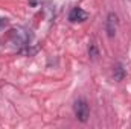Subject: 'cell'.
Listing matches in <instances>:
<instances>
[{"instance_id":"5","label":"cell","mask_w":131,"mask_h":129,"mask_svg":"<svg viewBox=\"0 0 131 129\" xmlns=\"http://www.w3.org/2000/svg\"><path fill=\"white\" fill-rule=\"evenodd\" d=\"M89 56H90L92 59H96L99 56V49L96 47V44H90V46H89Z\"/></svg>"},{"instance_id":"3","label":"cell","mask_w":131,"mask_h":129,"mask_svg":"<svg viewBox=\"0 0 131 129\" xmlns=\"http://www.w3.org/2000/svg\"><path fill=\"white\" fill-rule=\"evenodd\" d=\"M87 18H89V12L84 11V9L79 8V6L72 8L70 12H69V21H70V23H82V21H85Z\"/></svg>"},{"instance_id":"1","label":"cell","mask_w":131,"mask_h":129,"mask_svg":"<svg viewBox=\"0 0 131 129\" xmlns=\"http://www.w3.org/2000/svg\"><path fill=\"white\" fill-rule=\"evenodd\" d=\"M73 112H75V117L81 123L89 122V119H90V106H89L87 100L85 99L75 100V103H73Z\"/></svg>"},{"instance_id":"6","label":"cell","mask_w":131,"mask_h":129,"mask_svg":"<svg viewBox=\"0 0 131 129\" xmlns=\"http://www.w3.org/2000/svg\"><path fill=\"white\" fill-rule=\"evenodd\" d=\"M6 24H8V20H6V18H2V17H0V29H2V28H5Z\"/></svg>"},{"instance_id":"2","label":"cell","mask_w":131,"mask_h":129,"mask_svg":"<svg viewBox=\"0 0 131 129\" xmlns=\"http://www.w3.org/2000/svg\"><path fill=\"white\" fill-rule=\"evenodd\" d=\"M117 26H119V17H117V14H116V12H110V14L107 15V18H105V24H104L108 38H113V36L116 35Z\"/></svg>"},{"instance_id":"7","label":"cell","mask_w":131,"mask_h":129,"mask_svg":"<svg viewBox=\"0 0 131 129\" xmlns=\"http://www.w3.org/2000/svg\"><path fill=\"white\" fill-rule=\"evenodd\" d=\"M38 2H40V0H29V5H31V6H37Z\"/></svg>"},{"instance_id":"4","label":"cell","mask_w":131,"mask_h":129,"mask_svg":"<svg viewBox=\"0 0 131 129\" xmlns=\"http://www.w3.org/2000/svg\"><path fill=\"white\" fill-rule=\"evenodd\" d=\"M125 74H127V71H125V68H124V65L121 64V62H117V64H114V67H113V78H114V81H117V82H121V81H124V78H125Z\"/></svg>"}]
</instances>
